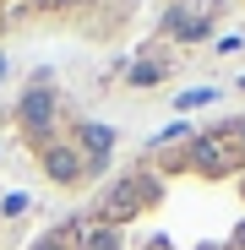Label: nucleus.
Returning <instances> with one entry per match:
<instances>
[{"mask_svg":"<svg viewBox=\"0 0 245 250\" xmlns=\"http://www.w3.org/2000/svg\"><path fill=\"white\" fill-rule=\"evenodd\" d=\"M201 250H218V245H201Z\"/></svg>","mask_w":245,"mask_h":250,"instance_id":"obj_9","label":"nucleus"},{"mask_svg":"<svg viewBox=\"0 0 245 250\" xmlns=\"http://www.w3.org/2000/svg\"><path fill=\"white\" fill-rule=\"evenodd\" d=\"M88 250H120V234L114 229H93L88 234Z\"/></svg>","mask_w":245,"mask_h":250,"instance_id":"obj_6","label":"nucleus"},{"mask_svg":"<svg viewBox=\"0 0 245 250\" xmlns=\"http://www.w3.org/2000/svg\"><path fill=\"white\" fill-rule=\"evenodd\" d=\"M82 147H88V152H98V158H109L114 131H109V125H82Z\"/></svg>","mask_w":245,"mask_h":250,"instance_id":"obj_4","label":"nucleus"},{"mask_svg":"<svg viewBox=\"0 0 245 250\" xmlns=\"http://www.w3.org/2000/svg\"><path fill=\"white\" fill-rule=\"evenodd\" d=\"M234 250H245V223H240V229H234Z\"/></svg>","mask_w":245,"mask_h":250,"instance_id":"obj_7","label":"nucleus"},{"mask_svg":"<svg viewBox=\"0 0 245 250\" xmlns=\"http://www.w3.org/2000/svg\"><path fill=\"white\" fill-rule=\"evenodd\" d=\"M76 169H82V163H76V152H71V147H55V152H49V174H55V180H66V185H71V180H76Z\"/></svg>","mask_w":245,"mask_h":250,"instance_id":"obj_5","label":"nucleus"},{"mask_svg":"<svg viewBox=\"0 0 245 250\" xmlns=\"http://www.w3.org/2000/svg\"><path fill=\"white\" fill-rule=\"evenodd\" d=\"M136 207H142V180H120L104 201H98V218L114 229V223H126L131 212H136Z\"/></svg>","mask_w":245,"mask_h":250,"instance_id":"obj_2","label":"nucleus"},{"mask_svg":"<svg viewBox=\"0 0 245 250\" xmlns=\"http://www.w3.org/2000/svg\"><path fill=\"white\" fill-rule=\"evenodd\" d=\"M49 120H55V93L49 87H33L22 98V125H27V131H49Z\"/></svg>","mask_w":245,"mask_h":250,"instance_id":"obj_3","label":"nucleus"},{"mask_svg":"<svg viewBox=\"0 0 245 250\" xmlns=\"http://www.w3.org/2000/svg\"><path fill=\"white\" fill-rule=\"evenodd\" d=\"M38 250H66V245H60V239H44V245H38Z\"/></svg>","mask_w":245,"mask_h":250,"instance_id":"obj_8","label":"nucleus"},{"mask_svg":"<svg viewBox=\"0 0 245 250\" xmlns=\"http://www.w3.org/2000/svg\"><path fill=\"white\" fill-rule=\"evenodd\" d=\"M240 158H245V136H229V131L201 136V142L191 147V163H196V169H207V174H229Z\"/></svg>","mask_w":245,"mask_h":250,"instance_id":"obj_1","label":"nucleus"}]
</instances>
